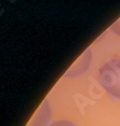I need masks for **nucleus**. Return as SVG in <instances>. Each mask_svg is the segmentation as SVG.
Instances as JSON below:
<instances>
[{"mask_svg": "<svg viewBox=\"0 0 120 126\" xmlns=\"http://www.w3.org/2000/svg\"><path fill=\"white\" fill-rule=\"evenodd\" d=\"M99 82L109 95L120 99V58L107 61L100 68Z\"/></svg>", "mask_w": 120, "mask_h": 126, "instance_id": "1", "label": "nucleus"}, {"mask_svg": "<svg viewBox=\"0 0 120 126\" xmlns=\"http://www.w3.org/2000/svg\"><path fill=\"white\" fill-rule=\"evenodd\" d=\"M50 119V109L47 105H43L39 110L38 114L35 116L34 121L28 126H47V123Z\"/></svg>", "mask_w": 120, "mask_h": 126, "instance_id": "2", "label": "nucleus"}, {"mask_svg": "<svg viewBox=\"0 0 120 126\" xmlns=\"http://www.w3.org/2000/svg\"><path fill=\"white\" fill-rule=\"evenodd\" d=\"M50 126H75V125L69 121H58Z\"/></svg>", "mask_w": 120, "mask_h": 126, "instance_id": "3", "label": "nucleus"}, {"mask_svg": "<svg viewBox=\"0 0 120 126\" xmlns=\"http://www.w3.org/2000/svg\"><path fill=\"white\" fill-rule=\"evenodd\" d=\"M113 30L115 31L117 35H119V36H120V19H119L118 22H116L115 24L113 25Z\"/></svg>", "mask_w": 120, "mask_h": 126, "instance_id": "4", "label": "nucleus"}]
</instances>
